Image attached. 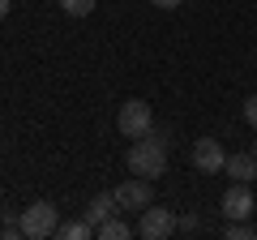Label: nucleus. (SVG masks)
<instances>
[{
  "label": "nucleus",
  "mask_w": 257,
  "mask_h": 240,
  "mask_svg": "<svg viewBox=\"0 0 257 240\" xmlns=\"http://www.w3.org/2000/svg\"><path fill=\"white\" fill-rule=\"evenodd\" d=\"M9 9H13V0H0V22L9 18Z\"/></svg>",
  "instance_id": "obj_19"
},
{
  "label": "nucleus",
  "mask_w": 257,
  "mask_h": 240,
  "mask_svg": "<svg viewBox=\"0 0 257 240\" xmlns=\"http://www.w3.org/2000/svg\"><path fill=\"white\" fill-rule=\"evenodd\" d=\"M56 236H60V240H90V236H94V223L82 214V219H69V223H60V227H56Z\"/></svg>",
  "instance_id": "obj_10"
},
{
  "label": "nucleus",
  "mask_w": 257,
  "mask_h": 240,
  "mask_svg": "<svg viewBox=\"0 0 257 240\" xmlns=\"http://www.w3.org/2000/svg\"><path fill=\"white\" fill-rule=\"evenodd\" d=\"M116 129L124 133V138H146L150 129H155V111H150V103L146 99H128V103H120V116H116Z\"/></svg>",
  "instance_id": "obj_2"
},
{
  "label": "nucleus",
  "mask_w": 257,
  "mask_h": 240,
  "mask_svg": "<svg viewBox=\"0 0 257 240\" xmlns=\"http://www.w3.org/2000/svg\"><path fill=\"white\" fill-rule=\"evenodd\" d=\"M124 163H128V172H133V176H146V180H155V176L167 172V146H159L155 138H138L133 146H128Z\"/></svg>",
  "instance_id": "obj_1"
},
{
  "label": "nucleus",
  "mask_w": 257,
  "mask_h": 240,
  "mask_svg": "<svg viewBox=\"0 0 257 240\" xmlns=\"http://www.w3.org/2000/svg\"><path fill=\"white\" fill-rule=\"evenodd\" d=\"M176 223H180V214H176V210L150 202L146 210H142V219H138V236L142 240H167V236H176Z\"/></svg>",
  "instance_id": "obj_4"
},
{
  "label": "nucleus",
  "mask_w": 257,
  "mask_h": 240,
  "mask_svg": "<svg viewBox=\"0 0 257 240\" xmlns=\"http://www.w3.org/2000/svg\"><path fill=\"white\" fill-rule=\"evenodd\" d=\"M176 231H184V236H193V231H202V219H197V214H180V223H176Z\"/></svg>",
  "instance_id": "obj_14"
},
{
  "label": "nucleus",
  "mask_w": 257,
  "mask_h": 240,
  "mask_svg": "<svg viewBox=\"0 0 257 240\" xmlns=\"http://www.w3.org/2000/svg\"><path fill=\"white\" fill-rule=\"evenodd\" d=\"M146 138H155V142H159V146H172V133H167V129H150V133H146Z\"/></svg>",
  "instance_id": "obj_17"
},
{
  "label": "nucleus",
  "mask_w": 257,
  "mask_h": 240,
  "mask_svg": "<svg viewBox=\"0 0 257 240\" xmlns=\"http://www.w3.org/2000/svg\"><path fill=\"white\" fill-rule=\"evenodd\" d=\"M223 236L227 240H244V236H253V227H248V219H231L227 227H223Z\"/></svg>",
  "instance_id": "obj_13"
},
{
  "label": "nucleus",
  "mask_w": 257,
  "mask_h": 240,
  "mask_svg": "<svg viewBox=\"0 0 257 240\" xmlns=\"http://www.w3.org/2000/svg\"><path fill=\"white\" fill-rule=\"evenodd\" d=\"M18 219H22L26 240H47V236H56V227H60V214H56L52 202H35V206H26Z\"/></svg>",
  "instance_id": "obj_3"
},
{
  "label": "nucleus",
  "mask_w": 257,
  "mask_h": 240,
  "mask_svg": "<svg viewBox=\"0 0 257 240\" xmlns=\"http://www.w3.org/2000/svg\"><path fill=\"white\" fill-rule=\"evenodd\" d=\"M116 202H120V210H146L150 202H155V189H150V180L146 176H128L124 185L116 189Z\"/></svg>",
  "instance_id": "obj_5"
},
{
  "label": "nucleus",
  "mask_w": 257,
  "mask_h": 240,
  "mask_svg": "<svg viewBox=\"0 0 257 240\" xmlns=\"http://www.w3.org/2000/svg\"><path fill=\"white\" fill-rule=\"evenodd\" d=\"M223 172L231 176V180H240V185H253L257 180V150H236V155H227V167Z\"/></svg>",
  "instance_id": "obj_8"
},
{
  "label": "nucleus",
  "mask_w": 257,
  "mask_h": 240,
  "mask_svg": "<svg viewBox=\"0 0 257 240\" xmlns=\"http://www.w3.org/2000/svg\"><path fill=\"white\" fill-rule=\"evenodd\" d=\"M133 231H138V227H128L124 219H116V214H111V219H103L99 227H94V236H99V240H128Z\"/></svg>",
  "instance_id": "obj_11"
},
{
  "label": "nucleus",
  "mask_w": 257,
  "mask_h": 240,
  "mask_svg": "<svg viewBox=\"0 0 257 240\" xmlns=\"http://www.w3.org/2000/svg\"><path fill=\"white\" fill-rule=\"evenodd\" d=\"M56 5H60V9L69 13V18H90L99 0H56Z\"/></svg>",
  "instance_id": "obj_12"
},
{
  "label": "nucleus",
  "mask_w": 257,
  "mask_h": 240,
  "mask_svg": "<svg viewBox=\"0 0 257 240\" xmlns=\"http://www.w3.org/2000/svg\"><path fill=\"white\" fill-rule=\"evenodd\" d=\"M253 150H257V142H253Z\"/></svg>",
  "instance_id": "obj_20"
},
{
  "label": "nucleus",
  "mask_w": 257,
  "mask_h": 240,
  "mask_svg": "<svg viewBox=\"0 0 257 240\" xmlns=\"http://www.w3.org/2000/svg\"><path fill=\"white\" fill-rule=\"evenodd\" d=\"M193 167L206 172V176H219L223 167H227V150H223L214 138H197L193 142Z\"/></svg>",
  "instance_id": "obj_6"
},
{
  "label": "nucleus",
  "mask_w": 257,
  "mask_h": 240,
  "mask_svg": "<svg viewBox=\"0 0 257 240\" xmlns=\"http://www.w3.org/2000/svg\"><path fill=\"white\" fill-rule=\"evenodd\" d=\"M253 210H257L253 189L240 185V180H231V189L223 193V214H227V219H253Z\"/></svg>",
  "instance_id": "obj_7"
},
{
  "label": "nucleus",
  "mask_w": 257,
  "mask_h": 240,
  "mask_svg": "<svg viewBox=\"0 0 257 240\" xmlns=\"http://www.w3.org/2000/svg\"><path fill=\"white\" fill-rule=\"evenodd\" d=\"M244 120L257 129V94H248V99H244Z\"/></svg>",
  "instance_id": "obj_16"
},
{
  "label": "nucleus",
  "mask_w": 257,
  "mask_h": 240,
  "mask_svg": "<svg viewBox=\"0 0 257 240\" xmlns=\"http://www.w3.org/2000/svg\"><path fill=\"white\" fill-rule=\"evenodd\" d=\"M120 210V202H116V193H99V197H90V206H86V219L99 227L103 219H111V214Z\"/></svg>",
  "instance_id": "obj_9"
},
{
  "label": "nucleus",
  "mask_w": 257,
  "mask_h": 240,
  "mask_svg": "<svg viewBox=\"0 0 257 240\" xmlns=\"http://www.w3.org/2000/svg\"><path fill=\"white\" fill-rule=\"evenodd\" d=\"M150 5H155V9H180L184 0H150Z\"/></svg>",
  "instance_id": "obj_18"
},
{
  "label": "nucleus",
  "mask_w": 257,
  "mask_h": 240,
  "mask_svg": "<svg viewBox=\"0 0 257 240\" xmlns=\"http://www.w3.org/2000/svg\"><path fill=\"white\" fill-rule=\"evenodd\" d=\"M0 236H26V231H22V219H5V223H0Z\"/></svg>",
  "instance_id": "obj_15"
}]
</instances>
